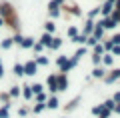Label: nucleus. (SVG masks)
Here are the masks:
<instances>
[{"label":"nucleus","mask_w":120,"mask_h":118,"mask_svg":"<svg viewBox=\"0 0 120 118\" xmlns=\"http://www.w3.org/2000/svg\"><path fill=\"white\" fill-rule=\"evenodd\" d=\"M56 86H58V92H64L68 88V78H66V74H56Z\"/></svg>","instance_id":"nucleus-1"},{"label":"nucleus","mask_w":120,"mask_h":118,"mask_svg":"<svg viewBox=\"0 0 120 118\" xmlns=\"http://www.w3.org/2000/svg\"><path fill=\"white\" fill-rule=\"evenodd\" d=\"M36 72H38V66H36L34 60H28V62L24 64V74L26 76H34Z\"/></svg>","instance_id":"nucleus-2"},{"label":"nucleus","mask_w":120,"mask_h":118,"mask_svg":"<svg viewBox=\"0 0 120 118\" xmlns=\"http://www.w3.org/2000/svg\"><path fill=\"white\" fill-rule=\"evenodd\" d=\"M118 78H120V68H114L110 74L104 76V82H106V84H112V82H116Z\"/></svg>","instance_id":"nucleus-3"},{"label":"nucleus","mask_w":120,"mask_h":118,"mask_svg":"<svg viewBox=\"0 0 120 118\" xmlns=\"http://www.w3.org/2000/svg\"><path fill=\"white\" fill-rule=\"evenodd\" d=\"M46 86H48V90H50L52 94H56V92H58V86H56V74H50V76H48Z\"/></svg>","instance_id":"nucleus-4"},{"label":"nucleus","mask_w":120,"mask_h":118,"mask_svg":"<svg viewBox=\"0 0 120 118\" xmlns=\"http://www.w3.org/2000/svg\"><path fill=\"white\" fill-rule=\"evenodd\" d=\"M94 26H96V22L94 20H86V24H84V30H82V34L84 36H92V32H94Z\"/></svg>","instance_id":"nucleus-5"},{"label":"nucleus","mask_w":120,"mask_h":118,"mask_svg":"<svg viewBox=\"0 0 120 118\" xmlns=\"http://www.w3.org/2000/svg\"><path fill=\"white\" fill-rule=\"evenodd\" d=\"M12 16V6L10 4H0V18H10Z\"/></svg>","instance_id":"nucleus-6"},{"label":"nucleus","mask_w":120,"mask_h":118,"mask_svg":"<svg viewBox=\"0 0 120 118\" xmlns=\"http://www.w3.org/2000/svg\"><path fill=\"white\" fill-rule=\"evenodd\" d=\"M108 72H106V68L104 66H94V70H92V76H94V78H102L104 80V76H106Z\"/></svg>","instance_id":"nucleus-7"},{"label":"nucleus","mask_w":120,"mask_h":118,"mask_svg":"<svg viewBox=\"0 0 120 118\" xmlns=\"http://www.w3.org/2000/svg\"><path fill=\"white\" fill-rule=\"evenodd\" d=\"M52 38H54V36H52V34H48V32H44V34H42V38H40L38 42L42 44L44 48H50V42H52Z\"/></svg>","instance_id":"nucleus-8"},{"label":"nucleus","mask_w":120,"mask_h":118,"mask_svg":"<svg viewBox=\"0 0 120 118\" xmlns=\"http://www.w3.org/2000/svg\"><path fill=\"white\" fill-rule=\"evenodd\" d=\"M100 64H104V66H112V64H114V56H112L110 52H104V54H102V60H100Z\"/></svg>","instance_id":"nucleus-9"},{"label":"nucleus","mask_w":120,"mask_h":118,"mask_svg":"<svg viewBox=\"0 0 120 118\" xmlns=\"http://www.w3.org/2000/svg\"><path fill=\"white\" fill-rule=\"evenodd\" d=\"M34 42H36V40H34L32 36H24V38H22V44H20V46H22V48H32V46H34Z\"/></svg>","instance_id":"nucleus-10"},{"label":"nucleus","mask_w":120,"mask_h":118,"mask_svg":"<svg viewBox=\"0 0 120 118\" xmlns=\"http://www.w3.org/2000/svg\"><path fill=\"white\" fill-rule=\"evenodd\" d=\"M92 36L96 38V40H102V36H104V28L100 24H96L94 26V32H92Z\"/></svg>","instance_id":"nucleus-11"},{"label":"nucleus","mask_w":120,"mask_h":118,"mask_svg":"<svg viewBox=\"0 0 120 118\" xmlns=\"http://www.w3.org/2000/svg\"><path fill=\"white\" fill-rule=\"evenodd\" d=\"M58 104H60V102H58V98H56V96H50V98L46 100V108H50V110L58 108Z\"/></svg>","instance_id":"nucleus-12"},{"label":"nucleus","mask_w":120,"mask_h":118,"mask_svg":"<svg viewBox=\"0 0 120 118\" xmlns=\"http://www.w3.org/2000/svg\"><path fill=\"white\" fill-rule=\"evenodd\" d=\"M20 94H22V96L26 98V100H30V98H34V94H32V88H30V86H22Z\"/></svg>","instance_id":"nucleus-13"},{"label":"nucleus","mask_w":120,"mask_h":118,"mask_svg":"<svg viewBox=\"0 0 120 118\" xmlns=\"http://www.w3.org/2000/svg\"><path fill=\"white\" fill-rule=\"evenodd\" d=\"M0 118H10V102L0 108Z\"/></svg>","instance_id":"nucleus-14"},{"label":"nucleus","mask_w":120,"mask_h":118,"mask_svg":"<svg viewBox=\"0 0 120 118\" xmlns=\"http://www.w3.org/2000/svg\"><path fill=\"white\" fill-rule=\"evenodd\" d=\"M62 46V38H52V42H50V50H58V48Z\"/></svg>","instance_id":"nucleus-15"},{"label":"nucleus","mask_w":120,"mask_h":118,"mask_svg":"<svg viewBox=\"0 0 120 118\" xmlns=\"http://www.w3.org/2000/svg\"><path fill=\"white\" fill-rule=\"evenodd\" d=\"M64 0H50V4H48V10H60Z\"/></svg>","instance_id":"nucleus-16"},{"label":"nucleus","mask_w":120,"mask_h":118,"mask_svg":"<svg viewBox=\"0 0 120 118\" xmlns=\"http://www.w3.org/2000/svg\"><path fill=\"white\" fill-rule=\"evenodd\" d=\"M86 38H88V36H84V34H80V32H78L76 36L72 38V42H74V44H86Z\"/></svg>","instance_id":"nucleus-17"},{"label":"nucleus","mask_w":120,"mask_h":118,"mask_svg":"<svg viewBox=\"0 0 120 118\" xmlns=\"http://www.w3.org/2000/svg\"><path fill=\"white\" fill-rule=\"evenodd\" d=\"M34 62H36V66H48V58H46V56H36V58H34Z\"/></svg>","instance_id":"nucleus-18"},{"label":"nucleus","mask_w":120,"mask_h":118,"mask_svg":"<svg viewBox=\"0 0 120 118\" xmlns=\"http://www.w3.org/2000/svg\"><path fill=\"white\" fill-rule=\"evenodd\" d=\"M54 30H56V24L52 20H48L46 24H44V32H48V34H54Z\"/></svg>","instance_id":"nucleus-19"},{"label":"nucleus","mask_w":120,"mask_h":118,"mask_svg":"<svg viewBox=\"0 0 120 118\" xmlns=\"http://www.w3.org/2000/svg\"><path fill=\"white\" fill-rule=\"evenodd\" d=\"M84 54H86V48L82 46V48H78V50H76V54L72 56V60H74V62L78 64V60H80V58H82V56H84Z\"/></svg>","instance_id":"nucleus-20"},{"label":"nucleus","mask_w":120,"mask_h":118,"mask_svg":"<svg viewBox=\"0 0 120 118\" xmlns=\"http://www.w3.org/2000/svg\"><path fill=\"white\" fill-rule=\"evenodd\" d=\"M112 116V110H108V108H100V112H98V118H110Z\"/></svg>","instance_id":"nucleus-21"},{"label":"nucleus","mask_w":120,"mask_h":118,"mask_svg":"<svg viewBox=\"0 0 120 118\" xmlns=\"http://www.w3.org/2000/svg\"><path fill=\"white\" fill-rule=\"evenodd\" d=\"M14 74L16 76H24V64H14Z\"/></svg>","instance_id":"nucleus-22"},{"label":"nucleus","mask_w":120,"mask_h":118,"mask_svg":"<svg viewBox=\"0 0 120 118\" xmlns=\"http://www.w3.org/2000/svg\"><path fill=\"white\" fill-rule=\"evenodd\" d=\"M8 96H10V98L20 96V86H12V88H10V92H8Z\"/></svg>","instance_id":"nucleus-23"},{"label":"nucleus","mask_w":120,"mask_h":118,"mask_svg":"<svg viewBox=\"0 0 120 118\" xmlns=\"http://www.w3.org/2000/svg\"><path fill=\"white\" fill-rule=\"evenodd\" d=\"M30 88H32V94H34V96H36V94H40V92H44V86L42 84H32Z\"/></svg>","instance_id":"nucleus-24"},{"label":"nucleus","mask_w":120,"mask_h":118,"mask_svg":"<svg viewBox=\"0 0 120 118\" xmlns=\"http://www.w3.org/2000/svg\"><path fill=\"white\" fill-rule=\"evenodd\" d=\"M12 38H4V40H2V44H0V46L4 48V50H8V48H12Z\"/></svg>","instance_id":"nucleus-25"},{"label":"nucleus","mask_w":120,"mask_h":118,"mask_svg":"<svg viewBox=\"0 0 120 118\" xmlns=\"http://www.w3.org/2000/svg\"><path fill=\"white\" fill-rule=\"evenodd\" d=\"M36 102H42V104H46V100H48V96H46V94H44V92H40V94H36Z\"/></svg>","instance_id":"nucleus-26"},{"label":"nucleus","mask_w":120,"mask_h":118,"mask_svg":"<svg viewBox=\"0 0 120 118\" xmlns=\"http://www.w3.org/2000/svg\"><path fill=\"white\" fill-rule=\"evenodd\" d=\"M114 104H116V102H114V100H112V98H108V100H106V102H104V104H102V106H104V108H108V110H114Z\"/></svg>","instance_id":"nucleus-27"},{"label":"nucleus","mask_w":120,"mask_h":118,"mask_svg":"<svg viewBox=\"0 0 120 118\" xmlns=\"http://www.w3.org/2000/svg\"><path fill=\"white\" fill-rule=\"evenodd\" d=\"M112 46H114V44L110 42V38H108L106 42H102V48H104V52H110V50H112Z\"/></svg>","instance_id":"nucleus-28"},{"label":"nucleus","mask_w":120,"mask_h":118,"mask_svg":"<svg viewBox=\"0 0 120 118\" xmlns=\"http://www.w3.org/2000/svg\"><path fill=\"white\" fill-rule=\"evenodd\" d=\"M110 18H112V20L116 22V24H120V12H118V10H112V14H110Z\"/></svg>","instance_id":"nucleus-29"},{"label":"nucleus","mask_w":120,"mask_h":118,"mask_svg":"<svg viewBox=\"0 0 120 118\" xmlns=\"http://www.w3.org/2000/svg\"><path fill=\"white\" fill-rule=\"evenodd\" d=\"M94 54H96V56H102V54H104V48H102V44H100V42L94 46Z\"/></svg>","instance_id":"nucleus-30"},{"label":"nucleus","mask_w":120,"mask_h":118,"mask_svg":"<svg viewBox=\"0 0 120 118\" xmlns=\"http://www.w3.org/2000/svg\"><path fill=\"white\" fill-rule=\"evenodd\" d=\"M86 44H88V46H92V48H94L96 44H98V40H96L94 36H88V38H86Z\"/></svg>","instance_id":"nucleus-31"},{"label":"nucleus","mask_w":120,"mask_h":118,"mask_svg":"<svg viewBox=\"0 0 120 118\" xmlns=\"http://www.w3.org/2000/svg\"><path fill=\"white\" fill-rule=\"evenodd\" d=\"M110 42L114 44V46H120V32H118V34H114V36L110 38Z\"/></svg>","instance_id":"nucleus-32"},{"label":"nucleus","mask_w":120,"mask_h":118,"mask_svg":"<svg viewBox=\"0 0 120 118\" xmlns=\"http://www.w3.org/2000/svg\"><path fill=\"white\" fill-rule=\"evenodd\" d=\"M98 14H100V8H92V10H90V12H88V18H90V20H92V18H96V16H98Z\"/></svg>","instance_id":"nucleus-33"},{"label":"nucleus","mask_w":120,"mask_h":118,"mask_svg":"<svg viewBox=\"0 0 120 118\" xmlns=\"http://www.w3.org/2000/svg\"><path fill=\"white\" fill-rule=\"evenodd\" d=\"M76 34H78V28H76V26H68V36L74 38Z\"/></svg>","instance_id":"nucleus-34"},{"label":"nucleus","mask_w":120,"mask_h":118,"mask_svg":"<svg viewBox=\"0 0 120 118\" xmlns=\"http://www.w3.org/2000/svg\"><path fill=\"white\" fill-rule=\"evenodd\" d=\"M100 60H102V56H96V54H92V64H94V66H100Z\"/></svg>","instance_id":"nucleus-35"},{"label":"nucleus","mask_w":120,"mask_h":118,"mask_svg":"<svg viewBox=\"0 0 120 118\" xmlns=\"http://www.w3.org/2000/svg\"><path fill=\"white\" fill-rule=\"evenodd\" d=\"M44 108H46V104H42V102H38V104H36V106H34V112H36V114H38V112H42V110H44Z\"/></svg>","instance_id":"nucleus-36"},{"label":"nucleus","mask_w":120,"mask_h":118,"mask_svg":"<svg viewBox=\"0 0 120 118\" xmlns=\"http://www.w3.org/2000/svg\"><path fill=\"white\" fill-rule=\"evenodd\" d=\"M32 48H34V52H38V54H40V52L44 50V46H42L40 42H34V46H32Z\"/></svg>","instance_id":"nucleus-37"},{"label":"nucleus","mask_w":120,"mask_h":118,"mask_svg":"<svg viewBox=\"0 0 120 118\" xmlns=\"http://www.w3.org/2000/svg\"><path fill=\"white\" fill-rule=\"evenodd\" d=\"M110 54H112V56H120V46H112Z\"/></svg>","instance_id":"nucleus-38"},{"label":"nucleus","mask_w":120,"mask_h":118,"mask_svg":"<svg viewBox=\"0 0 120 118\" xmlns=\"http://www.w3.org/2000/svg\"><path fill=\"white\" fill-rule=\"evenodd\" d=\"M22 38H24L22 34H16V36L12 38V42H16V44H22Z\"/></svg>","instance_id":"nucleus-39"},{"label":"nucleus","mask_w":120,"mask_h":118,"mask_svg":"<svg viewBox=\"0 0 120 118\" xmlns=\"http://www.w3.org/2000/svg\"><path fill=\"white\" fill-rule=\"evenodd\" d=\"M100 108H102V104H98V106H92V114H94V116H98Z\"/></svg>","instance_id":"nucleus-40"},{"label":"nucleus","mask_w":120,"mask_h":118,"mask_svg":"<svg viewBox=\"0 0 120 118\" xmlns=\"http://www.w3.org/2000/svg\"><path fill=\"white\" fill-rule=\"evenodd\" d=\"M50 12V18H58L60 16V10H48Z\"/></svg>","instance_id":"nucleus-41"},{"label":"nucleus","mask_w":120,"mask_h":118,"mask_svg":"<svg viewBox=\"0 0 120 118\" xmlns=\"http://www.w3.org/2000/svg\"><path fill=\"white\" fill-rule=\"evenodd\" d=\"M0 100L4 102V104H8V100H10V96H8V94H0Z\"/></svg>","instance_id":"nucleus-42"},{"label":"nucleus","mask_w":120,"mask_h":118,"mask_svg":"<svg viewBox=\"0 0 120 118\" xmlns=\"http://www.w3.org/2000/svg\"><path fill=\"white\" fill-rule=\"evenodd\" d=\"M76 104H78V98H74V100H72V102H70V104H68V110L76 108Z\"/></svg>","instance_id":"nucleus-43"},{"label":"nucleus","mask_w":120,"mask_h":118,"mask_svg":"<svg viewBox=\"0 0 120 118\" xmlns=\"http://www.w3.org/2000/svg\"><path fill=\"white\" fill-rule=\"evenodd\" d=\"M70 12H72V14H74V16H80V10H78V8H76V6H72V8H70Z\"/></svg>","instance_id":"nucleus-44"},{"label":"nucleus","mask_w":120,"mask_h":118,"mask_svg":"<svg viewBox=\"0 0 120 118\" xmlns=\"http://www.w3.org/2000/svg\"><path fill=\"white\" fill-rule=\"evenodd\" d=\"M18 114H20V116H26V114H28V108H20V110H18Z\"/></svg>","instance_id":"nucleus-45"},{"label":"nucleus","mask_w":120,"mask_h":118,"mask_svg":"<svg viewBox=\"0 0 120 118\" xmlns=\"http://www.w3.org/2000/svg\"><path fill=\"white\" fill-rule=\"evenodd\" d=\"M112 112H116V114H120V102H116V104H114V110H112Z\"/></svg>","instance_id":"nucleus-46"},{"label":"nucleus","mask_w":120,"mask_h":118,"mask_svg":"<svg viewBox=\"0 0 120 118\" xmlns=\"http://www.w3.org/2000/svg\"><path fill=\"white\" fill-rule=\"evenodd\" d=\"M112 100H114V102H120V92H116L114 96H112Z\"/></svg>","instance_id":"nucleus-47"},{"label":"nucleus","mask_w":120,"mask_h":118,"mask_svg":"<svg viewBox=\"0 0 120 118\" xmlns=\"http://www.w3.org/2000/svg\"><path fill=\"white\" fill-rule=\"evenodd\" d=\"M114 10H118V12H120V0H116V2H114Z\"/></svg>","instance_id":"nucleus-48"},{"label":"nucleus","mask_w":120,"mask_h":118,"mask_svg":"<svg viewBox=\"0 0 120 118\" xmlns=\"http://www.w3.org/2000/svg\"><path fill=\"white\" fill-rule=\"evenodd\" d=\"M0 78H4V68H2V64H0Z\"/></svg>","instance_id":"nucleus-49"},{"label":"nucleus","mask_w":120,"mask_h":118,"mask_svg":"<svg viewBox=\"0 0 120 118\" xmlns=\"http://www.w3.org/2000/svg\"><path fill=\"white\" fill-rule=\"evenodd\" d=\"M0 26H4V18H0Z\"/></svg>","instance_id":"nucleus-50"}]
</instances>
